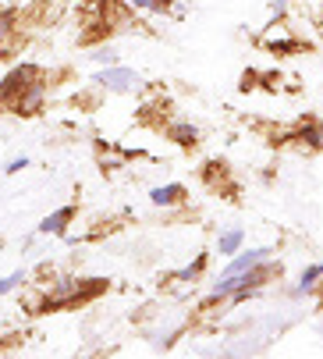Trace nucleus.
<instances>
[{
  "instance_id": "15",
  "label": "nucleus",
  "mask_w": 323,
  "mask_h": 359,
  "mask_svg": "<svg viewBox=\"0 0 323 359\" xmlns=\"http://www.w3.org/2000/svg\"><path fill=\"white\" fill-rule=\"evenodd\" d=\"M25 281H29V271H25V267H22V271H11L8 278H0V295H11V292H18Z\"/></svg>"
},
{
  "instance_id": "4",
  "label": "nucleus",
  "mask_w": 323,
  "mask_h": 359,
  "mask_svg": "<svg viewBox=\"0 0 323 359\" xmlns=\"http://www.w3.org/2000/svg\"><path fill=\"white\" fill-rule=\"evenodd\" d=\"M96 86L99 89H106V93H135L139 86H142V79H139V72L135 68H125V65H106L99 75H96Z\"/></svg>"
},
{
  "instance_id": "19",
  "label": "nucleus",
  "mask_w": 323,
  "mask_h": 359,
  "mask_svg": "<svg viewBox=\"0 0 323 359\" xmlns=\"http://www.w3.org/2000/svg\"><path fill=\"white\" fill-rule=\"evenodd\" d=\"M256 79H259L256 72H245V75H242V82H238V89H242V93H249V89H256Z\"/></svg>"
},
{
  "instance_id": "9",
  "label": "nucleus",
  "mask_w": 323,
  "mask_h": 359,
  "mask_svg": "<svg viewBox=\"0 0 323 359\" xmlns=\"http://www.w3.org/2000/svg\"><path fill=\"white\" fill-rule=\"evenodd\" d=\"M185 199H188V189L181 182H167V185H153L149 189V203L153 207H164V210L178 207V203H185Z\"/></svg>"
},
{
  "instance_id": "18",
  "label": "nucleus",
  "mask_w": 323,
  "mask_h": 359,
  "mask_svg": "<svg viewBox=\"0 0 323 359\" xmlns=\"http://www.w3.org/2000/svg\"><path fill=\"white\" fill-rule=\"evenodd\" d=\"M25 168H29V157H15V161H8L4 175H18V171H25Z\"/></svg>"
},
{
  "instance_id": "11",
  "label": "nucleus",
  "mask_w": 323,
  "mask_h": 359,
  "mask_svg": "<svg viewBox=\"0 0 323 359\" xmlns=\"http://www.w3.org/2000/svg\"><path fill=\"white\" fill-rule=\"evenodd\" d=\"M164 135L174 146H181V149H195L199 146V125H192V121H167L164 125Z\"/></svg>"
},
{
  "instance_id": "20",
  "label": "nucleus",
  "mask_w": 323,
  "mask_h": 359,
  "mask_svg": "<svg viewBox=\"0 0 323 359\" xmlns=\"http://www.w3.org/2000/svg\"><path fill=\"white\" fill-rule=\"evenodd\" d=\"M125 8H132V11H149V0H121Z\"/></svg>"
},
{
  "instance_id": "1",
  "label": "nucleus",
  "mask_w": 323,
  "mask_h": 359,
  "mask_svg": "<svg viewBox=\"0 0 323 359\" xmlns=\"http://www.w3.org/2000/svg\"><path fill=\"white\" fill-rule=\"evenodd\" d=\"M106 285L103 281H89V278H61L39 302H36V313H57V310H75L82 302H92Z\"/></svg>"
},
{
  "instance_id": "5",
  "label": "nucleus",
  "mask_w": 323,
  "mask_h": 359,
  "mask_svg": "<svg viewBox=\"0 0 323 359\" xmlns=\"http://www.w3.org/2000/svg\"><path fill=\"white\" fill-rule=\"evenodd\" d=\"M46 89H50V82H46V75H39L36 82H29V86L22 89V96L11 104V111L22 114V118H36V114L46 107Z\"/></svg>"
},
{
  "instance_id": "14",
  "label": "nucleus",
  "mask_w": 323,
  "mask_h": 359,
  "mask_svg": "<svg viewBox=\"0 0 323 359\" xmlns=\"http://www.w3.org/2000/svg\"><path fill=\"white\" fill-rule=\"evenodd\" d=\"M15 29H18V11H0V54H4V46H8V39L15 36Z\"/></svg>"
},
{
  "instance_id": "3",
  "label": "nucleus",
  "mask_w": 323,
  "mask_h": 359,
  "mask_svg": "<svg viewBox=\"0 0 323 359\" xmlns=\"http://www.w3.org/2000/svg\"><path fill=\"white\" fill-rule=\"evenodd\" d=\"M259 43H263L266 54H274V57H291V54H302V50H309L298 36H291V32L284 29V22H277V25L266 29Z\"/></svg>"
},
{
  "instance_id": "17",
  "label": "nucleus",
  "mask_w": 323,
  "mask_h": 359,
  "mask_svg": "<svg viewBox=\"0 0 323 359\" xmlns=\"http://www.w3.org/2000/svg\"><path fill=\"white\" fill-rule=\"evenodd\" d=\"M92 61H99L106 68V65H118V54L114 50H92Z\"/></svg>"
},
{
  "instance_id": "6",
  "label": "nucleus",
  "mask_w": 323,
  "mask_h": 359,
  "mask_svg": "<svg viewBox=\"0 0 323 359\" xmlns=\"http://www.w3.org/2000/svg\"><path fill=\"white\" fill-rule=\"evenodd\" d=\"M75 217H78V207H75V203H68V207H57L53 214H46V217L39 221L36 235H57V238H64Z\"/></svg>"
},
{
  "instance_id": "12",
  "label": "nucleus",
  "mask_w": 323,
  "mask_h": 359,
  "mask_svg": "<svg viewBox=\"0 0 323 359\" xmlns=\"http://www.w3.org/2000/svg\"><path fill=\"white\" fill-rule=\"evenodd\" d=\"M242 245H245V228H238V224H235V228H224V231L217 235V252H221V256H235Z\"/></svg>"
},
{
  "instance_id": "7",
  "label": "nucleus",
  "mask_w": 323,
  "mask_h": 359,
  "mask_svg": "<svg viewBox=\"0 0 323 359\" xmlns=\"http://www.w3.org/2000/svg\"><path fill=\"white\" fill-rule=\"evenodd\" d=\"M319 285H323V260H319V264H309V267H302L298 281H295L291 288H284V295H288V299L316 295V292H319Z\"/></svg>"
},
{
  "instance_id": "2",
  "label": "nucleus",
  "mask_w": 323,
  "mask_h": 359,
  "mask_svg": "<svg viewBox=\"0 0 323 359\" xmlns=\"http://www.w3.org/2000/svg\"><path fill=\"white\" fill-rule=\"evenodd\" d=\"M43 75V68L39 65H15L4 79H0V111H11V104L22 96V89L29 86V82H36Z\"/></svg>"
},
{
  "instance_id": "8",
  "label": "nucleus",
  "mask_w": 323,
  "mask_h": 359,
  "mask_svg": "<svg viewBox=\"0 0 323 359\" xmlns=\"http://www.w3.org/2000/svg\"><path fill=\"white\" fill-rule=\"evenodd\" d=\"M274 256V245H256V249H238L231 260H228V267H224V274H238V271H249L252 264H263V260H270Z\"/></svg>"
},
{
  "instance_id": "13",
  "label": "nucleus",
  "mask_w": 323,
  "mask_h": 359,
  "mask_svg": "<svg viewBox=\"0 0 323 359\" xmlns=\"http://www.w3.org/2000/svg\"><path fill=\"white\" fill-rule=\"evenodd\" d=\"M206 267H209V252H199V256H195V260H192L188 267L174 271L171 278H174V281H181V285H195V281L206 274Z\"/></svg>"
},
{
  "instance_id": "16",
  "label": "nucleus",
  "mask_w": 323,
  "mask_h": 359,
  "mask_svg": "<svg viewBox=\"0 0 323 359\" xmlns=\"http://www.w3.org/2000/svg\"><path fill=\"white\" fill-rule=\"evenodd\" d=\"M295 4V0H274L270 4V25H277V22H284L288 18V8Z\"/></svg>"
},
{
  "instance_id": "10",
  "label": "nucleus",
  "mask_w": 323,
  "mask_h": 359,
  "mask_svg": "<svg viewBox=\"0 0 323 359\" xmlns=\"http://www.w3.org/2000/svg\"><path fill=\"white\" fill-rule=\"evenodd\" d=\"M291 135H295V142H298L305 153H316V149H323V121H316V118H305V121H298Z\"/></svg>"
}]
</instances>
